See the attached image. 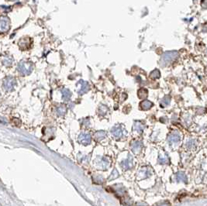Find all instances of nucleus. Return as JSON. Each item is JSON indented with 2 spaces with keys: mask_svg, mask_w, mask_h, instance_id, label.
I'll return each instance as SVG.
<instances>
[{
  "mask_svg": "<svg viewBox=\"0 0 207 206\" xmlns=\"http://www.w3.org/2000/svg\"><path fill=\"white\" fill-rule=\"evenodd\" d=\"M79 142L82 144H83V145H88V144H89L91 143L92 138H91L90 135L88 134V133H82L79 136Z\"/></svg>",
  "mask_w": 207,
  "mask_h": 206,
  "instance_id": "nucleus-10",
  "label": "nucleus"
},
{
  "mask_svg": "<svg viewBox=\"0 0 207 206\" xmlns=\"http://www.w3.org/2000/svg\"><path fill=\"white\" fill-rule=\"evenodd\" d=\"M57 112H58V115H60V116L64 115V113H65V112H66V108H65L64 106H60V107H59V108L57 109Z\"/></svg>",
  "mask_w": 207,
  "mask_h": 206,
  "instance_id": "nucleus-24",
  "label": "nucleus"
},
{
  "mask_svg": "<svg viewBox=\"0 0 207 206\" xmlns=\"http://www.w3.org/2000/svg\"><path fill=\"white\" fill-rule=\"evenodd\" d=\"M205 74L207 75V67L205 68Z\"/></svg>",
  "mask_w": 207,
  "mask_h": 206,
  "instance_id": "nucleus-27",
  "label": "nucleus"
},
{
  "mask_svg": "<svg viewBox=\"0 0 207 206\" xmlns=\"http://www.w3.org/2000/svg\"><path fill=\"white\" fill-rule=\"evenodd\" d=\"M152 106H153V103L148 100H144L140 103V108L144 111L149 110Z\"/></svg>",
  "mask_w": 207,
  "mask_h": 206,
  "instance_id": "nucleus-14",
  "label": "nucleus"
},
{
  "mask_svg": "<svg viewBox=\"0 0 207 206\" xmlns=\"http://www.w3.org/2000/svg\"><path fill=\"white\" fill-rule=\"evenodd\" d=\"M9 1H12V2H15V1H17V0H9Z\"/></svg>",
  "mask_w": 207,
  "mask_h": 206,
  "instance_id": "nucleus-28",
  "label": "nucleus"
},
{
  "mask_svg": "<svg viewBox=\"0 0 207 206\" xmlns=\"http://www.w3.org/2000/svg\"><path fill=\"white\" fill-rule=\"evenodd\" d=\"M106 132H105V131H99L95 135V138L97 140H101L104 139L106 137Z\"/></svg>",
  "mask_w": 207,
  "mask_h": 206,
  "instance_id": "nucleus-21",
  "label": "nucleus"
},
{
  "mask_svg": "<svg viewBox=\"0 0 207 206\" xmlns=\"http://www.w3.org/2000/svg\"><path fill=\"white\" fill-rule=\"evenodd\" d=\"M19 45H20V47L21 48L23 47V46H24V45H25V49H26V45H27V46H28V47H30V39H29V38H23V39H22V40H21L20 41V44H19Z\"/></svg>",
  "mask_w": 207,
  "mask_h": 206,
  "instance_id": "nucleus-20",
  "label": "nucleus"
},
{
  "mask_svg": "<svg viewBox=\"0 0 207 206\" xmlns=\"http://www.w3.org/2000/svg\"><path fill=\"white\" fill-rule=\"evenodd\" d=\"M186 146H187V147L189 149L194 148V147L195 146V140H189V141L187 142V144H186Z\"/></svg>",
  "mask_w": 207,
  "mask_h": 206,
  "instance_id": "nucleus-22",
  "label": "nucleus"
},
{
  "mask_svg": "<svg viewBox=\"0 0 207 206\" xmlns=\"http://www.w3.org/2000/svg\"><path fill=\"white\" fill-rule=\"evenodd\" d=\"M179 57V53L177 51H168L165 52L161 56V60H160V65L161 67L167 66L168 64L173 62L174 60H176Z\"/></svg>",
  "mask_w": 207,
  "mask_h": 206,
  "instance_id": "nucleus-1",
  "label": "nucleus"
},
{
  "mask_svg": "<svg viewBox=\"0 0 207 206\" xmlns=\"http://www.w3.org/2000/svg\"><path fill=\"white\" fill-rule=\"evenodd\" d=\"M147 95H148V91H147L146 88H141V89H139V91L137 92L138 98H141V99H144V98H147Z\"/></svg>",
  "mask_w": 207,
  "mask_h": 206,
  "instance_id": "nucleus-16",
  "label": "nucleus"
},
{
  "mask_svg": "<svg viewBox=\"0 0 207 206\" xmlns=\"http://www.w3.org/2000/svg\"><path fill=\"white\" fill-rule=\"evenodd\" d=\"M201 6L203 9H207V0H202Z\"/></svg>",
  "mask_w": 207,
  "mask_h": 206,
  "instance_id": "nucleus-26",
  "label": "nucleus"
},
{
  "mask_svg": "<svg viewBox=\"0 0 207 206\" xmlns=\"http://www.w3.org/2000/svg\"><path fill=\"white\" fill-rule=\"evenodd\" d=\"M10 28V20L7 16H0V33L9 31Z\"/></svg>",
  "mask_w": 207,
  "mask_h": 206,
  "instance_id": "nucleus-2",
  "label": "nucleus"
},
{
  "mask_svg": "<svg viewBox=\"0 0 207 206\" xmlns=\"http://www.w3.org/2000/svg\"><path fill=\"white\" fill-rule=\"evenodd\" d=\"M145 128V126L140 121H135L133 122V131H137L139 133H142Z\"/></svg>",
  "mask_w": 207,
  "mask_h": 206,
  "instance_id": "nucleus-12",
  "label": "nucleus"
},
{
  "mask_svg": "<svg viewBox=\"0 0 207 206\" xmlns=\"http://www.w3.org/2000/svg\"><path fill=\"white\" fill-rule=\"evenodd\" d=\"M79 84L80 85V88L79 89V94L82 95L86 93L89 89V84H88V82H84V81H80L79 82Z\"/></svg>",
  "mask_w": 207,
  "mask_h": 206,
  "instance_id": "nucleus-11",
  "label": "nucleus"
},
{
  "mask_svg": "<svg viewBox=\"0 0 207 206\" xmlns=\"http://www.w3.org/2000/svg\"><path fill=\"white\" fill-rule=\"evenodd\" d=\"M121 167L123 168L124 170H130L131 168L133 167V159H132V157L131 155L129 154V157L126 160H123L120 164Z\"/></svg>",
  "mask_w": 207,
  "mask_h": 206,
  "instance_id": "nucleus-7",
  "label": "nucleus"
},
{
  "mask_svg": "<svg viewBox=\"0 0 207 206\" xmlns=\"http://www.w3.org/2000/svg\"><path fill=\"white\" fill-rule=\"evenodd\" d=\"M175 181L177 182H184L185 184H187L188 178L185 173L178 172L177 174H175Z\"/></svg>",
  "mask_w": 207,
  "mask_h": 206,
  "instance_id": "nucleus-13",
  "label": "nucleus"
},
{
  "mask_svg": "<svg viewBox=\"0 0 207 206\" xmlns=\"http://www.w3.org/2000/svg\"><path fill=\"white\" fill-rule=\"evenodd\" d=\"M151 170L148 167L141 168V170L137 174V180H141V179L147 178L148 177L151 176Z\"/></svg>",
  "mask_w": 207,
  "mask_h": 206,
  "instance_id": "nucleus-6",
  "label": "nucleus"
},
{
  "mask_svg": "<svg viewBox=\"0 0 207 206\" xmlns=\"http://www.w3.org/2000/svg\"><path fill=\"white\" fill-rule=\"evenodd\" d=\"M61 93H62V98L64 100H69V98H71V93L69 89H66V88L63 89L61 91Z\"/></svg>",
  "mask_w": 207,
  "mask_h": 206,
  "instance_id": "nucleus-18",
  "label": "nucleus"
},
{
  "mask_svg": "<svg viewBox=\"0 0 207 206\" xmlns=\"http://www.w3.org/2000/svg\"><path fill=\"white\" fill-rule=\"evenodd\" d=\"M157 162L160 164H168L169 163V158L167 154H164L162 155L161 154H159L158 159H157Z\"/></svg>",
  "mask_w": 207,
  "mask_h": 206,
  "instance_id": "nucleus-15",
  "label": "nucleus"
},
{
  "mask_svg": "<svg viewBox=\"0 0 207 206\" xmlns=\"http://www.w3.org/2000/svg\"><path fill=\"white\" fill-rule=\"evenodd\" d=\"M12 60L11 58H6L3 60V64H5V65H10V64H12Z\"/></svg>",
  "mask_w": 207,
  "mask_h": 206,
  "instance_id": "nucleus-25",
  "label": "nucleus"
},
{
  "mask_svg": "<svg viewBox=\"0 0 207 206\" xmlns=\"http://www.w3.org/2000/svg\"><path fill=\"white\" fill-rule=\"evenodd\" d=\"M206 54H207V50H206Z\"/></svg>",
  "mask_w": 207,
  "mask_h": 206,
  "instance_id": "nucleus-29",
  "label": "nucleus"
},
{
  "mask_svg": "<svg viewBox=\"0 0 207 206\" xmlns=\"http://www.w3.org/2000/svg\"><path fill=\"white\" fill-rule=\"evenodd\" d=\"M161 77V73H160V71L157 70V69H155L153 71L151 72L150 74V78L155 80V79H157Z\"/></svg>",
  "mask_w": 207,
  "mask_h": 206,
  "instance_id": "nucleus-19",
  "label": "nucleus"
},
{
  "mask_svg": "<svg viewBox=\"0 0 207 206\" xmlns=\"http://www.w3.org/2000/svg\"><path fill=\"white\" fill-rule=\"evenodd\" d=\"M111 132H112V135L114 136L115 138L120 139L123 137L125 133V131L121 126H116L112 128Z\"/></svg>",
  "mask_w": 207,
  "mask_h": 206,
  "instance_id": "nucleus-4",
  "label": "nucleus"
},
{
  "mask_svg": "<svg viewBox=\"0 0 207 206\" xmlns=\"http://www.w3.org/2000/svg\"><path fill=\"white\" fill-rule=\"evenodd\" d=\"M170 102H171V98L169 95H166L165 97L161 99V107H166V106H168L170 104Z\"/></svg>",
  "mask_w": 207,
  "mask_h": 206,
  "instance_id": "nucleus-17",
  "label": "nucleus"
},
{
  "mask_svg": "<svg viewBox=\"0 0 207 206\" xmlns=\"http://www.w3.org/2000/svg\"><path fill=\"white\" fill-rule=\"evenodd\" d=\"M142 147H143V143L141 140H135L131 143V149L133 150V152L136 154H138L141 152Z\"/></svg>",
  "mask_w": 207,
  "mask_h": 206,
  "instance_id": "nucleus-8",
  "label": "nucleus"
},
{
  "mask_svg": "<svg viewBox=\"0 0 207 206\" xmlns=\"http://www.w3.org/2000/svg\"><path fill=\"white\" fill-rule=\"evenodd\" d=\"M15 84H16V80L13 78H7L4 81V88L6 90L11 91L14 88Z\"/></svg>",
  "mask_w": 207,
  "mask_h": 206,
  "instance_id": "nucleus-9",
  "label": "nucleus"
},
{
  "mask_svg": "<svg viewBox=\"0 0 207 206\" xmlns=\"http://www.w3.org/2000/svg\"><path fill=\"white\" fill-rule=\"evenodd\" d=\"M18 71L23 74H30L32 71V65L30 63L22 61L19 64Z\"/></svg>",
  "mask_w": 207,
  "mask_h": 206,
  "instance_id": "nucleus-3",
  "label": "nucleus"
},
{
  "mask_svg": "<svg viewBox=\"0 0 207 206\" xmlns=\"http://www.w3.org/2000/svg\"><path fill=\"white\" fill-rule=\"evenodd\" d=\"M119 176V174L118 172H117V170L115 169L114 170H113V172H112V174H111L110 175V178H109V180L111 181V180H114V179H116V178H118Z\"/></svg>",
  "mask_w": 207,
  "mask_h": 206,
  "instance_id": "nucleus-23",
  "label": "nucleus"
},
{
  "mask_svg": "<svg viewBox=\"0 0 207 206\" xmlns=\"http://www.w3.org/2000/svg\"><path fill=\"white\" fill-rule=\"evenodd\" d=\"M181 140V136L178 132H173L168 136V141L170 144H178Z\"/></svg>",
  "mask_w": 207,
  "mask_h": 206,
  "instance_id": "nucleus-5",
  "label": "nucleus"
}]
</instances>
